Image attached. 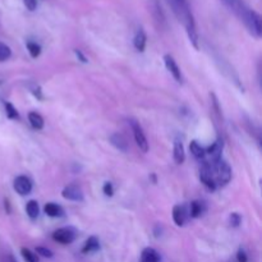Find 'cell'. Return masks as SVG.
Returning a JSON list of instances; mask_svg holds the SVG:
<instances>
[{
	"label": "cell",
	"instance_id": "4316f807",
	"mask_svg": "<svg viewBox=\"0 0 262 262\" xmlns=\"http://www.w3.org/2000/svg\"><path fill=\"white\" fill-rule=\"evenodd\" d=\"M230 225L234 228H237L238 225L241 224V222H242V219H241V215L237 214V212H233L232 215H230Z\"/></svg>",
	"mask_w": 262,
	"mask_h": 262
},
{
	"label": "cell",
	"instance_id": "4dcf8cb0",
	"mask_svg": "<svg viewBox=\"0 0 262 262\" xmlns=\"http://www.w3.org/2000/svg\"><path fill=\"white\" fill-rule=\"evenodd\" d=\"M2 262H17V260H15V258H14V256L10 255V253H9V255L5 256L4 260H3Z\"/></svg>",
	"mask_w": 262,
	"mask_h": 262
},
{
	"label": "cell",
	"instance_id": "ac0fdd59",
	"mask_svg": "<svg viewBox=\"0 0 262 262\" xmlns=\"http://www.w3.org/2000/svg\"><path fill=\"white\" fill-rule=\"evenodd\" d=\"M43 211H45V214L50 217H58V216H61V214H63L61 207L58 206V205L53 204V202L46 204L45 207H43Z\"/></svg>",
	"mask_w": 262,
	"mask_h": 262
},
{
	"label": "cell",
	"instance_id": "83f0119b",
	"mask_svg": "<svg viewBox=\"0 0 262 262\" xmlns=\"http://www.w3.org/2000/svg\"><path fill=\"white\" fill-rule=\"evenodd\" d=\"M23 3H25V7L27 8L30 12H33V10H36V8H37V0H23Z\"/></svg>",
	"mask_w": 262,
	"mask_h": 262
},
{
	"label": "cell",
	"instance_id": "6da1fadb",
	"mask_svg": "<svg viewBox=\"0 0 262 262\" xmlns=\"http://www.w3.org/2000/svg\"><path fill=\"white\" fill-rule=\"evenodd\" d=\"M233 12L237 13L239 15L241 19L243 20V23L246 25V27L248 28L251 33H252L255 37L260 38L262 35V25H261V17L257 12L250 9V8L246 7L242 2H238V4L235 5L234 10Z\"/></svg>",
	"mask_w": 262,
	"mask_h": 262
},
{
	"label": "cell",
	"instance_id": "ffe728a7",
	"mask_svg": "<svg viewBox=\"0 0 262 262\" xmlns=\"http://www.w3.org/2000/svg\"><path fill=\"white\" fill-rule=\"evenodd\" d=\"M189 150H191L192 155H193L196 159H199V160L204 159L205 155H206V151H205V148L201 147L197 141H192L191 145H189Z\"/></svg>",
	"mask_w": 262,
	"mask_h": 262
},
{
	"label": "cell",
	"instance_id": "8fae6325",
	"mask_svg": "<svg viewBox=\"0 0 262 262\" xmlns=\"http://www.w3.org/2000/svg\"><path fill=\"white\" fill-rule=\"evenodd\" d=\"M222 152H223V141L217 140L212 143V146H210L207 148V154L211 156L214 164H217L222 160Z\"/></svg>",
	"mask_w": 262,
	"mask_h": 262
},
{
	"label": "cell",
	"instance_id": "30bf717a",
	"mask_svg": "<svg viewBox=\"0 0 262 262\" xmlns=\"http://www.w3.org/2000/svg\"><path fill=\"white\" fill-rule=\"evenodd\" d=\"M173 220L178 227H183L187 222V210L182 205H176L173 207Z\"/></svg>",
	"mask_w": 262,
	"mask_h": 262
},
{
	"label": "cell",
	"instance_id": "44dd1931",
	"mask_svg": "<svg viewBox=\"0 0 262 262\" xmlns=\"http://www.w3.org/2000/svg\"><path fill=\"white\" fill-rule=\"evenodd\" d=\"M204 204L200 201H193L191 204V216L192 217H200L204 214Z\"/></svg>",
	"mask_w": 262,
	"mask_h": 262
},
{
	"label": "cell",
	"instance_id": "ba28073f",
	"mask_svg": "<svg viewBox=\"0 0 262 262\" xmlns=\"http://www.w3.org/2000/svg\"><path fill=\"white\" fill-rule=\"evenodd\" d=\"M61 196L69 201H83V192L76 184H69L61 192Z\"/></svg>",
	"mask_w": 262,
	"mask_h": 262
},
{
	"label": "cell",
	"instance_id": "d4e9b609",
	"mask_svg": "<svg viewBox=\"0 0 262 262\" xmlns=\"http://www.w3.org/2000/svg\"><path fill=\"white\" fill-rule=\"evenodd\" d=\"M20 253H22V257L25 258L26 262H38L37 255L31 252V251L27 250V248H22V250H20Z\"/></svg>",
	"mask_w": 262,
	"mask_h": 262
},
{
	"label": "cell",
	"instance_id": "d6986e66",
	"mask_svg": "<svg viewBox=\"0 0 262 262\" xmlns=\"http://www.w3.org/2000/svg\"><path fill=\"white\" fill-rule=\"evenodd\" d=\"M26 211H27V215L32 220L37 219L38 214H40V207H38L37 201H35V200H31V201H28L27 206H26Z\"/></svg>",
	"mask_w": 262,
	"mask_h": 262
},
{
	"label": "cell",
	"instance_id": "4fadbf2b",
	"mask_svg": "<svg viewBox=\"0 0 262 262\" xmlns=\"http://www.w3.org/2000/svg\"><path fill=\"white\" fill-rule=\"evenodd\" d=\"M160 261V256L156 252L154 248L147 247L142 251L141 255V262H159Z\"/></svg>",
	"mask_w": 262,
	"mask_h": 262
},
{
	"label": "cell",
	"instance_id": "5bb4252c",
	"mask_svg": "<svg viewBox=\"0 0 262 262\" xmlns=\"http://www.w3.org/2000/svg\"><path fill=\"white\" fill-rule=\"evenodd\" d=\"M174 160H176L177 164H183L184 159H186V154H184V147L183 143L181 141H176L174 142V150H173Z\"/></svg>",
	"mask_w": 262,
	"mask_h": 262
},
{
	"label": "cell",
	"instance_id": "5b68a950",
	"mask_svg": "<svg viewBox=\"0 0 262 262\" xmlns=\"http://www.w3.org/2000/svg\"><path fill=\"white\" fill-rule=\"evenodd\" d=\"M53 239L61 245H71L76 239V232L72 228H60L53 233Z\"/></svg>",
	"mask_w": 262,
	"mask_h": 262
},
{
	"label": "cell",
	"instance_id": "7c38bea8",
	"mask_svg": "<svg viewBox=\"0 0 262 262\" xmlns=\"http://www.w3.org/2000/svg\"><path fill=\"white\" fill-rule=\"evenodd\" d=\"M110 142H112V145L114 146L115 148H118L119 151L125 152V151L128 150L127 140H125L124 136L120 135V133H114L113 136H110Z\"/></svg>",
	"mask_w": 262,
	"mask_h": 262
},
{
	"label": "cell",
	"instance_id": "7a4b0ae2",
	"mask_svg": "<svg viewBox=\"0 0 262 262\" xmlns=\"http://www.w3.org/2000/svg\"><path fill=\"white\" fill-rule=\"evenodd\" d=\"M183 25L186 27L187 35H188L189 41L192 42V45L194 46V49H199V33H197V27H196V22H194L193 14H192L191 9L184 14L183 17Z\"/></svg>",
	"mask_w": 262,
	"mask_h": 262
},
{
	"label": "cell",
	"instance_id": "603a6c76",
	"mask_svg": "<svg viewBox=\"0 0 262 262\" xmlns=\"http://www.w3.org/2000/svg\"><path fill=\"white\" fill-rule=\"evenodd\" d=\"M27 50L33 59H36L41 54L40 45L36 42H27Z\"/></svg>",
	"mask_w": 262,
	"mask_h": 262
},
{
	"label": "cell",
	"instance_id": "cb8c5ba5",
	"mask_svg": "<svg viewBox=\"0 0 262 262\" xmlns=\"http://www.w3.org/2000/svg\"><path fill=\"white\" fill-rule=\"evenodd\" d=\"M5 114H7V117L9 118V119H18V118H19L17 109H15L10 102H7V104H5Z\"/></svg>",
	"mask_w": 262,
	"mask_h": 262
},
{
	"label": "cell",
	"instance_id": "484cf974",
	"mask_svg": "<svg viewBox=\"0 0 262 262\" xmlns=\"http://www.w3.org/2000/svg\"><path fill=\"white\" fill-rule=\"evenodd\" d=\"M36 252H37V255L42 256V257H45V258L53 257V252H51L50 250H48V248H45V247H37V248H36Z\"/></svg>",
	"mask_w": 262,
	"mask_h": 262
},
{
	"label": "cell",
	"instance_id": "3957f363",
	"mask_svg": "<svg viewBox=\"0 0 262 262\" xmlns=\"http://www.w3.org/2000/svg\"><path fill=\"white\" fill-rule=\"evenodd\" d=\"M215 168H216V186H225L230 182L232 179V168H230L229 164L224 160H220L219 163L215 164Z\"/></svg>",
	"mask_w": 262,
	"mask_h": 262
},
{
	"label": "cell",
	"instance_id": "277c9868",
	"mask_svg": "<svg viewBox=\"0 0 262 262\" xmlns=\"http://www.w3.org/2000/svg\"><path fill=\"white\" fill-rule=\"evenodd\" d=\"M129 123H130V127H132L133 136H135V140H136V143H137V146L140 147V150L142 151V152H147L148 142H147V138H146L145 133H143V129H142V127H141V124L135 119L130 120Z\"/></svg>",
	"mask_w": 262,
	"mask_h": 262
},
{
	"label": "cell",
	"instance_id": "2e32d148",
	"mask_svg": "<svg viewBox=\"0 0 262 262\" xmlns=\"http://www.w3.org/2000/svg\"><path fill=\"white\" fill-rule=\"evenodd\" d=\"M28 120H30L31 127L35 128V129H37V130L42 129L43 124H45V122H43V118L36 112H31L30 114H28Z\"/></svg>",
	"mask_w": 262,
	"mask_h": 262
},
{
	"label": "cell",
	"instance_id": "8992f818",
	"mask_svg": "<svg viewBox=\"0 0 262 262\" xmlns=\"http://www.w3.org/2000/svg\"><path fill=\"white\" fill-rule=\"evenodd\" d=\"M200 178H201V182L207 189H210V191H215L216 189V183H215V179L212 177V168L210 166V164L205 163L202 165Z\"/></svg>",
	"mask_w": 262,
	"mask_h": 262
},
{
	"label": "cell",
	"instance_id": "7402d4cb",
	"mask_svg": "<svg viewBox=\"0 0 262 262\" xmlns=\"http://www.w3.org/2000/svg\"><path fill=\"white\" fill-rule=\"evenodd\" d=\"M12 55V50L8 45H5L4 42H0V63L8 60Z\"/></svg>",
	"mask_w": 262,
	"mask_h": 262
},
{
	"label": "cell",
	"instance_id": "9c48e42d",
	"mask_svg": "<svg viewBox=\"0 0 262 262\" xmlns=\"http://www.w3.org/2000/svg\"><path fill=\"white\" fill-rule=\"evenodd\" d=\"M164 61H165L166 69L170 72L171 76L174 77V79H176L177 82H179V83H181L182 79H183V78H182V72H181V69H179L178 64H177L176 60H174L173 56L165 55V56H164Z\"/></svg>",
	"mask_w": 262,
	"mask_h": 262
},
{
	"label": "cell",
	"instance_id": "52a82bcc",
	"mask_svg": "<svg viewBox=\"0 0 262 262\" xmlns=\"http://www.w3.org/2000/svg\"><path fill=\"white\" fill-rule=\"evenodd\" d=\"M14 187L15 192L20 196H26V194H30L32 191V183H31L30 179L25 176H19L14 179Z\"/></svg>",
	"mask_w": 262,
	"mask_h": 262
},
{
	"label": "cell",
	"instance_id": "1f68e13d",
	"mask_svg": "<svg viewBox=\"0 0 262 262\" xmlns=\"http://www.w3.org/2000/svg\"><path fill=\"white\" fill-rule=\"evenodd\" d=\"M76 54H77V56H79V59H81V60L82 61H83V63H86V58H84V56L83 55H82V53H81V51H79V50H76Z\"/></svg>",
	"mask_w": 262,
	"mask_h": 262
},
{
	"label": "cell",
	"instance_id": "e0dca14e",
	"mask_svg": "<svg viewBox=\"0 0 262 262\" xmlns=\"http://www.w3.org/2000/svg\"><path fill=\"white\" fill-rule=\"evenodd\" d=\"M97 250H100V242L96 237H90L89 239L84 243L83 248H82V252L83 253H90V252H96Z\"/></svg>",
	"mask_w": 262,
	"mask_h": 262
},
{
	"label": "cell",
	"instance_id": "9a60e30c",
	"mask_svg": "<svg viewBox=\"0 0 262 262\" xmlns=\"http://www.w3.org/2000/svg\"><path fill=\"white\" fill-rule=\"evenodd\" d=\"M146 40H147V37H146V33L145 31L142 30V28H140V30L137 31V33H136L135 36V48L137 49L138 51H145V48H146Z\"/></svg>",
	"mask_w": 262,
	"mask_h": 262
},
{
	"label": "cell",
	"instance_id": "f546056e",
	"mask_svg": "<svg viewBox=\"0 0 262 262\" xmlns=\"http://www.w3.org/2000/svg\"><path fill=\"white\" fill-rule=\"evenodd\" d=\"M237 261H238V262H247V261H248L247 255H246V252L242 250V248H241V250L238 251V253H237Z\"/></svg>",
	"mask_w": 262,
	"mask_h": 262
},
{
	"label": "cell",
	"instance_id": "f1b7e54d",
	"mask_svg": "<svg viewBox=\"0 0 262 262\" xmlns=\"http://www.w3.org/2000/svg\"><path fill=\"white\" fill-rule=\"evenodd\" d=\"M104 193L106 194V196L112 197L113 193H114V188H113V184L110 183V182H106V183L104 184Z\"/></svg>",
	"mask_w": 262,
	"mask_h": 262
}]
</instances>
